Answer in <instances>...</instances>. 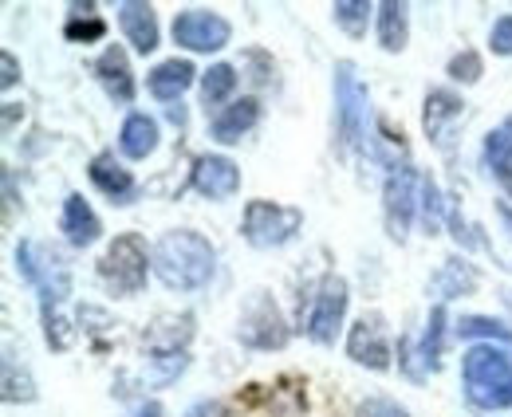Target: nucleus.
<instances>
[{
  "label": "nucleus",
  "mask_w": 512,
  "mask_h": 417,
  "mask_svg": "<svg viewBox=\"0 0 512 417\" xmlns=\"http://www.w3.org/2000/svg\"><path fill=\"white\" fill-rule=\"evenodd\" d=\"M217 268V252L213 244L193 233V229H174L154 244V272L166 288L174 292H197L213 280Z\"/></svg>",
  "instance_id": "1"
},
{
  "label": "nucleus",
  "mask_w": 512,
  "mask_h": 417,
  "mask_svg": "<svg viewBox=\"0 0 512 417\" xmlns=\"http://www.w3.org/2000/svg\"><path fill=\"white\" fill-rule=\"evenodd\" d=\"M461 382H465V398L477 410H509L512 406V355L485 343L473 347L461 358Z\"/></svg>",
  "instance_id": "2"
},
{
  "label": "nucleus",
  "mask_w": 512,
  "mask_h": 417,
  "mask_svg": "<svg viewBox=\"0 0 512 417\" xmlns=\"http://www.w3.org/2000/svg\"><path fill=\"white\" fill-rule=\"evenodd\" d=\"M16 264H20V276L40 292L44 299V315H52V307L67 299L71 292V272H67L64 256L52 248V244H36V240H20L16 248Z\"/></svg>",
  "instance_id": "3"
},
{
  "label": "nucleus",
  "mask_w": 512,
  "mask_h": 417,
  "mask_svg": "<svg viewBox=\"0 0 512 417\" xmlns=\"http://www.w3.org/2000/svg\"><path fill=\"white\" fill-rule=\"evenodd\" d=\"M335 119H339V138L343 150H363L367 142V119H371V99L367 87L355 75V63H335Z\"/></svg>",
  "instance_id": "4"
},
{
  "label": "nucleus",
  "mask_w": 512,
  "mask_h": 417,
  "mask_svg": "<svg viewBox=\"0 0 512 417\" xmlns=\"http://www.w3.org/2000/svg\"><path fill=\"white\" fill-rule=\"evenodd\" d=\"M304 229V213L292 205H276V201H249L241 233L253 248H280Z\"/></svg>",
  "instance_id": "5"
},
{
  "label": "nucleus",
  "mask_w": 512,
  "mask_h": 417,
  "mask_svg": "<svg viewBox=\"0 0 512 417\" xmlns=\"http://www.w3.org/2000/svg\"><path fill=\"white\" fill-rule=\"evenodd\" d=\"M99 280L115 292V296H134L146 288V248L134 233L115 237L107 248V256L99 260Z\"/></svg>",
  "instance_id": "6"
},
{
  "label": "nucleus",
  "mask_w": 512,
  "mask_h": 417,
  "mask_svg": "<svg viewBox=\"0 0 512 417\" xmlns=\"http://www.w3.org/2000/svg\"><path fill=\"white\" fill-rule=\"evenodd\" d=\"M237 339L253 351H280L288 343V323L268 292H253V299L245 303L241 323H237Z\"/></svg>",
  "instance_id": "7"
},
{
  "label": "nucleus",
  "mask_w": 512,
  "mask_h": 417,
  "mask_svg": "<svg viewBox=\"0 0 512 417\" xmlns=\"http://www.w3.org/2000/svg\"><path fill=\"white\" fill-rule=\"evenodd\" d=\"M229 36V20L209 8H186L174 16V44H182L186 52H217L229 44Z\"/></svg>",
  "instance_id": "8"
},
{
  "label": "nucleus",
  "mask_w": 512,
  "mask_h": 417,
  "mask_svg": "<svg viewBox=\"0 0 512 417\" xmlns=\"http://www.w3.org/2000/svg\"><path fill=\"white\" fill-rule=\"evenodd\" d=\"M347 315V284L339 276H323L320 292H316V303H312V315H308V339L316 343H335L339 335V323Z\"/></svg>",
  "instance_id": "9"
},
{
  "label": "nucleus",
  "mask_w": 512,
  "mask_h": 417,
  "mask_svg": "<svg viewBox=\"0 0 512 417\" xmlns=\"http://www.w3.org/2000/svg\"><path fill=\"white\" fill-rule=\"evenodd\" d=\"M418 174L410 166H394V174L386 178V229L394 240H406L410 221H414V205H418Z\"/></svg>",
  "instance_id": "10"
},
{
  "label": "nucleus",
  "mask_w": 512,
  "mask_h": 417,
  "mask_svg": "<svg viewBox=\"0 0 512 417\" xmlns=\"http://www.w3.org/2000/svg\"><path fill=\"white\" fill-rule=\"evenodd\" d=\"M193 189L201 197H209V201H225V197H233L241 189V170L225 154H201L193 162Z\"/></svg>",
  "instance_id": "11"
},
{
  "label": "nucleus",
  "mask_w": 512,
  "mask_h": 417,
  "mask_svg": "<svg viewBox=\"0 0 512 417\" xmlns=\"http://www.w3.org/2000/svg\"><path fill=\"white\" fill-rule=\"evenodd\" d=\"M347 355L355 358L359 366H371V370H386L390 366V347L383 339V319L379 315H363L355 327H351V339H347Z\"/></svg>",
  "instance_id": "12"
},
{
  "label": "nucleus",
  "mask_w": 512,
  "mask_h": 417,
  "mask_svg": "<svg viewBox=\"0 0 512 417\" xmlns=\"http://www.w3.org/2000/svg\"><path fill=\"white\" fill-rule=\"evenodd\" d=\"M87 174H91V185H95L103 197H111V205H130L134 193H138L130 170H123V162H115V154H95Z\"/></svg>",
  "instance_id": "13"
},
{
  "label": "nucleus",
  "mask_w": 512,
  "mask_h": 417,
  "mask_svg": "<svg viewBox=\"0 0 512 417\" xmlns=\"http://www.w3.org/2000/svg\"><path fill=\"white\" fill-rule=\"evenodd\" d=\"M95 75H99L103 91H107L115 103H130V99H134V75H130L127 52H123L119 44H115V48H107V52L99 56Z\"/></svg>",
  "instance_id": "14"
},
{
  "label": "nucleus",
  "mask_w": 512,
  "mask_h": 417,
  "mask_svg": "<svg viewBox=\"0 0 512 417\" xmlns=\"http://www.w3.org/2000/svg\"><path fill=\"white\" fill-rule=\"evenodd\" d=\"M119 24L127 32V40L134 44V52H154L158 48V20H154V8L150 4H138V0H127L119 4Z\"/></svg>",
  "instance_id": "15"
},
{
  "label": "nucleus",
  "mask_w": 512,
  "mask_h": 417,
  "mask_svg": "<svg viewBox=\"0 0 512 417\" xmlns=\"http://www.w3.org/2000/svg\"><path fill=\"white\" fill-rule=\"evenodd\" d=\"M60 229L67 233V240L75 244V248H87V244H95L99 233H103V225H99V217H95V209L79 197V193H71L64 201V217H60Z\"/></svg>",
  "instance_id": "16"
},
{
  "label": "nucleus",
  "mask_w": 512,
  "mask_h": 417,
  "mask_svg": "<svg viewBox=\"0 0 512 417\" xmlns=\"http://www.w3.org/2000/svg\"><path fill=\"white\" fill-rule=\"evenodd\" d=\"M461 99L453 95V91H430L426 95V115H422V122H426V134L438 142V146H446L449 142V126L461 119Z\"/></svg>",
  "instance_id": "17"
},
{
  "label": "nucleus",
  "mask_w": 512,
  "mask_h": 417,
  "mask_svg": "<svg viewBox=\"0 0 512 417\" xmlns=\"http://www.w3.org/2000/svg\"><path fill=\"white\" fill-rule=\"evenodd\" d=\"M193 63L190 60H166L158 63L154 71H150V79H146V87H150V95L154 99H162V103H174L186 87L193 83Z\"/></svg>",
  "instance_id": "18"
},
{
  "label": "nucleus",
  "mask_w": 512,
  "mask_h": 417,
  "mask_svg": "<svg viewBox=\"0 0 512 417\" xmlns=\"http://www.w3.org/2000/svg\"><path fill=\"white\" fill-rule=\"evenodd\" d=\"M256 122H260V103L256 99H241L233 107H225L217 119H213V138L217 142H241V134H249Z\"/></svg>",
  "instance_id": "19"
},
{
  "label": "nucleus",
  "mask_w": 512,
  "mask_h": 417,
  "mask_svg": "<svg viewBox=\"0 0 512 417\" xmlns=\"http://www.w3.org/2000/svg\"><path fill=\"white\" fill-rule=\"evenodd\" d=\"M485 166H489V174L501 181L505 193L512 197V119L485 138Z\"/></svg>",
  "instance_id": "20"
},
{
  "label": "nucleus",
  "mask_w": 512,
  "mask_h": 417,
  "mask_svg": "<svg viewBox=\"0 0 512 417\" xmlns=\"http://www.w3.org/2000/svg\"><path fill=\"white\" fill-rule=\"evenodd\" d=\"M154 146H158V122L146 119V115H130L119 130V150L134 162H142L154 154Z\"/></svg>",
  "instance_id": "21"
},
{
  "label": "nucleus",
  "mask_w": 512,
  "mask_h": 417,
  "mask_svg": "<svg viewBox=\"0 0 512 417\" xmlns=\"http://www.w3.org/2000/svg\"><path fill=\"white\" fill-rule=\"evenodd\" d=\"M477 288V268L465 264V260H446L438 268V276L430 280V296L434 299H453V296H465Z\"/></svg>",
  "instance_id": "22"
},
{
  "label": "nucleus",
  "mask_w": 512,
  "mask_h": 417,
  "mask_svg": "<svg viewBox=\"0 0 512 417\" xmlns=\"http://www.w3.org/2000/svg\"><path fill=\"white\" fill-rule=\"evenodd\" d=\"M406 36H410L406 4H394V0L379 4V40H383L386 52H402L406 48Z\"/></svg>",
  "instance_id": "23"
},
{
  "label": "nucleus",
  "mask_w": 512,
  "mask_h": 417,
  "mask_svg": "<svg viewBox=\"0 0 512 417\" xmlns=\"http://www.w3.org/2000/svg\"><path fill=\"white\" fill-rule=\"evenodd\" d=\"M233 87H237V71H233L229 63H213V67L201 75V99H205V107L225 103V99L233 95Z\"/></svg>",
  "instance_id": "24"
},
{
  "label": "nucleus",
  "mask_w": 512,
  "mask_h": 417,
  "mask_svg": "<svg viewBox=\"0 0 512 417\" xmlns=\"http://www.w3.org/2000/svg\"><path fill=\"white\" fill-rule=\"evenodd\" d=\"M103 32H107V24L95 16V4H75V8H71V20H67V28H64L67 40L91 44V40H99Z\"/></svg>",
  "instance_id": "25"
},
{
  "label": "nucleus",
  "mask_w": 512,
  "mask_h": 417,
  "mask_svg": "<svg viewBox=\"0 0 512 417\" xmlns=\"http://www.w3.org/2000/svg\"><path fill=\"white\" fill-rule=\"evenodd\" d=\"M457 335L461 339H497V343L512 347V327H505L501 319H489V315H465V319H457Z\"/></svg>",
  "instance_id": "26"
},
{
  "label": "nucleus",
  "mask_w": 512,
  "mask_h": 417,
  "mask_svg": "<svg viewBox=\"0 0 512 417\" xmlns=\"http://www.w3.org/2000/svg\"><path fill=\"white\" fill-rule=\"evenodd\" d=\"M36 398V382L32 374L20 366L16 370V355L4 351V402H32Z\"/></svg>",
  "instance_id": "27"
},
{
  "label": "nucleus",
  "mask_w": 512,
  "mask_h": 417,
  "mask_svg": "<svg viewBox=\"0 0 512 417\" xmlns=\"http://www.w3.org/2000/svg\"><path fill=\"white\" fill-rule=\"evenodd\" d=\"M335 24L347 32V36H363L367 32V16H371V4L367 0H335Z\"/></svg>",
  "instance_id": "28"
},
{
  "label": "nucleus",
  "mask_w": 512,
  "mask_h": 417,
  "mask_svg": "<svg viewBox=\"0 0 512 417\" xmlns=\"http://www.w3.org/2000/svg\"><path fill=\"white\" fill-rule=\"evenodd\" d=\"M442 327H446V307L438 303L430 311V323H426V339H422V362L434 370L438 366V355H442Z\"/></svg>",
  "instance_id": "29"
},
{
  "label": "nucleus",
  "mask_w": 512,
  "mask_h": 417,
  "mask_svg": "<svg viewBox=\"0 0 512 417\" xmlns=\"http://www.w3.org/2000/svg\"><path fill=\"white\" fill-rule=\"evenodd\" d=\"M422 225H426V233H438V225H442V193H438L434 178H422Z\"/></svg>",
  "instance_id": "30"
},
{
  "label": "nucleus",
  "mask_w": 512,
  "mask_h": 417,
  "mask_svg": "<svg viewBox=\"0 0 512 417\" xmlns=\"http://www.w3.org/2000/svg\"><path fill=\"white\" fill-rule=\"evenodd\" d=\"M150 362H154V382L166 386V382H174V378L186 370L190 358H186V351H174V355H154Z\"/></svg>",
  "instance_id": "31"
},
{
  "label": "nucleus",
  "mask_w": 512,
  "mask_h": 417,
  "mask_svg": "<svg viewBox=\"0 0 512 417\" xmlns=\"http://www.w3.org/2000/svg\"><path fill=\"white\" fill-rule=\"evenodd\" d=\"M449 79H457V83H477V79H481V56H477V52L453 56V60H449Z\"/></svg>",
  "instance_id": "32"
},
{
  "label": "nucleus",
  "mask_w": 512,
  "mask_h": 417,
  "mask_svg": "<svg viewBox=\"0 0 512 417\" xmlns=\"http://www.w3.org/2000/svg\"><path fill=\"white\" fill-rule=\"evenodd\" d=\"M355 417H410V414L398 402H390V398H367V402H359Z\"/></svg>",
  "instance_id": "33"
},
{
  "label": "nucleus",
  "mask_w": 512,
  "mask_h": 417,
  "mask_svg": "<svg viewBox=\"0 0 512 417\" xmlns=\"http://www.w3.org/2000/svg\"><path fill=\"white\" fill-rule=\"evenodd\" d=\"M489 44H493V52H497V56H512V16H501V20L493 24Z\"/></svg>",
  "instance_id": "34"
},
{
  "label": "nucleus",
  "mask_w": 512,
  "mask_h": 417,
  "mask_svg": "<svg viewBox=\"0 0 512 417\" xmlns=\"http://www.w3.org/2000/svg\"><path fill=\"white\" fill-rule=\"evenodd\" d=\"M449 233H453V240H457L461 248H477V244H481V240L473 237V229L461 221V213H457V209H449Z\"/></svg>",
  "instance_id": "35"
},
{
  "label": "nucleus",
  "mask_w": 512,
  "mask_h": 417,
  "mask_svg": "<svg viewBox=\"0 0 512 417\" xmlns=\"http://www.w3.org/2000/svg\"><path fill=\"white\" fill-rule=\"evenodd\" d=\"M0 71H4V75H0V83H4V87H16L20 67H16V56H12V52H4V56H0Z\"/></svg>",
  "instance_id": "36"
},
{
  "label": "nucleus",
  "mask_w": 512,
  "mask_h": 417,
  "mask_svg": "<svg viewBox=\"0 0 512 417\" xmlns=\"http://www.w3.org/2000/svg\"><path fill=\"white\" fill-rule=\"evenodd\" d=\"M127 417H162V406H158V402H146V398H142V402H138V406H134V410H130Z\"/></svg>",
  "instance_id": "37"
},
{
  "label": "nucleus",
  "mask_w": 512,
  "mask_h": 417,
  "mask_svg": "<svg viewBox=\"0 0 512 417\" xmlns=\"http://www.w3.org/2000/svg\"><path fill=\"white\" fill-rule=\"evenodd\" d=\"M497 213H501V221L509 225V233H512V205H505V201H501V205H497Z\"/></svg>",
  "instance_id": "38"
},
{
  "label": "nucleus",
  "mask_w": 512,
  "mask_h": 417,
  "mask_svg": "<svg viewBox=\"0 0 512 417\" xmlns=\"http://www.w3.org/2000/svg\"><path fill=\"white\" fill-rule=\"evenodd\" d=\"M170 122H178V126H182V122H186V111H182V107H170Z\"/></svg>",
  "instance_id": "39"
}]
</instances>
